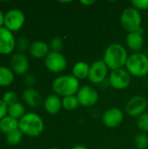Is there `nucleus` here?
<instances>
[{
	"label": "nucleus",
	"instance_id": "nucleus-1",
	"mask_svg": "<svg viewBox=\"0 0 148 149\" xmlns=\"http://www.w3.org/2000/svg\"><path fill=\"white\" fill-rule=\"evenodd\" d=\"M128 58L126 49L119 43H113L107 46L104 53V62L112 71L123 68Z\"/></svg>",
	"mask_w": 148,
	"mask_h": 149
},
{
	"label": "nucleus",
	"instance_id": "nucleus-2",
	"mask_svg": "<svg viewBox=\"0 0 148 149\" xmlns=\"http://www.w3.org/2000/svg\"><path fill=\"white\" fill-rule=\"evenodd\" d=\"M44 128L43 119L35 113H26L18 120V129L30 137L39 136Z\"/></svg>",
	"mask_w": 148,
	"mask_h": 149
},
{
	"label": "nucleus",
	"instance_id": "nucleus-3",
	"mask_svg": "<svg viewBox=\"0 0 148 149\" xmlns=\"http://www.w3.org/2000/svg\"><path fill=\"white\" fill-rule=\"evenodd\" d=\"M52 90L58 96L67 97L75 95L79 90V80L74 76L66 74L56 78L51 85Z\"/></svg>",
	"mask_w": 148,
	"mask_h": 149
},
{
	"label": "nucleus",
	"instance_id": "nucleus-4",
	"mask_svg": "<svg viewBox=\"0 0 148 149\" xmlns=\"http://www.w3.org/2000/svg\"><path fill=\"white\" fill-rule=\"evenodd\" d=\"M126 71L134 77H144L148 74V57L143 52H133L128 56Z\"/></svg>",
	"mask_w": 148,
	"mask_h": 149
},
{
	"label": "nucleus",
	"instance_id": "nucleus-5",
	"mask_svg": "<svg viewBox=\"0 0 148 149\" xmlns=\"http://www.w3.org/2000/svg\"><path fill=\"white\" fill-rule=\"evenodd\" d=\"M142 17L140 10L133 7H128L125 9L120 16L121 26L129 32L138 31L141 29Z\"/></svg>",
	"mask_w": 148,
	"mask_h": 149
},
{
	"label": "nucleus",
	"instance_id": "nucleus-6",
	"mask_svg": "<svg viewBox=\"0 0 148 149\" xmlns=\"http://www.w3.org/2000/svg\"><path fill=\"white\" fill-rule=\"evenodd\" d=\"M25 23V15L19 9H11L9 10L4 14V24L3 26L10 31L15 32L19 31Z\"/></svg>",
	"mask_w": 148,
	"mask_h": 149
},
{
	"label": "nucleus",
	"instance_id": "nucleus-7",
	"mask_svg": "<svg viewBox=\"0 0 148 149\" xmlns=\"http://www.w3.org/2000/svg\"><path fill=\"white\" fill-rule=\"evenodd\" d=\"M147 106V100L144 96L135 95L126 102L125 111L131 117H140L146 113Z\"/></svg>",
	"mask_w": 148,
	"mask_h": 149
},
{
	"label": "nucleus",
	"instance_id": "nucleus-8",
	"mask_svg": "<svg viewBox=\"0 0 148 149\" xmlns=\"http://www.w3.org/2000/svg\"><path fill=\"white\" fill-rule=\"evenodd\" d=\"M44 65L50 72L53 73H58L66 68L67 61L62 53L51 51L44 58Z\"/></svg>",
	"mask_w": 148,
	"mask_h": 149
},
{
	"label": "nucleus",
	"instance_id": "nucleus-9",
	"mask_svg": "<svg viewBox=\"0 0 148 149\" xmlns=\"http://www.w3.org/2000/svg\"><path fill=\"white\" fill-rule=\"evenodd\" d=\"M109 83L117 90L126 89L131 83V74L124 68L113 70L109 75Z\"/></svg>",
	"mask_w": 148,
	"mask_h": 149
},
{
	"label": "nucleus",
	"instance_id": "nucleus-10",
	"mask_svg": "<svg viewBox=\"0 0 148 149\" xmlns=\"http://www.w3.org/2000/svg\"><path fill=\"white\" fill-rule=\"evenodd\" d=\"M108 66L104 60H97L90 65L88 79L91 83L99 85L105 81L108 73Z\"/></svg>",
	"mask_w": 148,
	"mask_h": 149
},
{
	"label": "nucleus",
	"instance_id": "nucleus-11",
	"mask_svg": "<svg viewBox=\"0 0 148 149\" xmlns=\"http://www.w3.org/2000/svg\"><path fill=\"white\" fill-rule=\"evenodd\" d=\"M77 98L79 102V105L85 107H90L94 106L99 101V93L92 87L91 86H84L79 88Z\"/></svg>",
	"mask_w": 148,
	"mask_h": 149
},
{
	"label": "nucleus",
	"instance_id": "nucleus-12",
	"mask_svg": "<svg viewBox=\"0 0 148 149\" xmlns=\"http://www.w3.org/2000/svg\"><path fill=\"white\" fill-rule=\"evenodd\" d=\"M16 48V39L13 32L4 26L0 28V54L9 55Z\"/></svg>",
	"mask_w": 148,
	"mask_h": 149
},
{
	"label": "nucleus",
	"instance_id": "nucleus-13",
	"mask_svg": "<svg viewBox=\"0 0 148 149\" xmlns=\"http://www.w3.org/2000/svg\"><path fill=\"white\" fill-rule=\"evenodd\" d=\"M10 66L12 72L17 75H25L30 68L28 58L20 52L14 53L10 59Z\"/></svg>",
	"mask_w": 148,
	"mask_h": 149
},
{
	"label": "nucleus",
	"instance_id": "nucleus-14",
	"mask_svg": "<svg viewBox=\"0 0 148 149\" xmlns=\"http://www.w3.org/2000/svg\"><path fill=\"white\" fill-rule=\"evenodd\" d=\"M123 120V112L117 107H112L106 110L102 115L103 124L109 128H115L119 127L122 123Z\"/></svg>",
	"mask_w": 148,
	"mask_h": 149
},
{
	"label": "nucleus",
	"instance_id": "nucleus-15",
	"mask_svg": "<svg viewBox=\"0 0 148 149\" xmlns=\"http://www.w3.org/2000/svg\"><path fill=\"white\" fill-rule=\"evenodd\" d=\"M126 43L127 47L133 52H140L144 45L142 29L138 31L129 32L126 38Z\"/></svg>",
	"mask_w": 148,
	"mask_h": 149
},
{
	"label": "nucleus",
	"instance_id": "nucleus-16",
	"mask_svg": "<svg viewBox=\"0 0 148 149\" xmlns=\"http://www.w3.org/2000/svg\"><path fill=\"white\" fill-rule=\"evenodd\" d=\"M29 52L31 56L35 58H45L50 52V46L44 41L36 40L31 44Z\"/></svg>",
	"mask_w": 148,
	"mask_h": 149
},
{
	"label": "nucleus",
	"instance_id": "nucleus-17",
	"mask_svg": "<svg viewBox=\"0 0 148 149\" xmlns=\"http://www.w3.org/2000/svg\"><path fill=\"white\" fill-rule=\"evenodd\" d=\"M22 98L24 102L32 108H36L39 107L42 103V97L40 93L32 87L26 88L23 92Z\"/></svg>",
	"mask_w": 148,
	"mask_h": 149
},
{
	"label": "nucleus",
	"instance_id": "nucleus-18",
	"mask_svg": "<svg viewBox=\"0 0 148 149\" xmlns=\"http://www.w3.org/2000/svg\"><path fill=\"white\" fill-rule=\"evenodd\" d=\"M44 107L49 114H57L62 107V100L57 94H50L44 101Z\"/></svg>",
	"mask_w": 148,
	"mask_h": 149
},
{
	"label": "nucleus",
	"instance_id": "nucleus-19",
	"mask_svg": "<svg viewBox=\"0 0 148 149\" xmlns=\"http://www.w3.org/2000/svg\"><path fill=\"white\" fill-rule=\"evenodd\" d=\"M18 129V120L9 115L0 120V131L3 134H9Z\"/></svg>",
	"mask_w": 148,
	"mask_h": 149
},
{
	"label": "nucleus",
	"instance_id": "nucleus-20",
	"mask_svg": "<svg viewBox=\"0 0 148 149\" xmlns=\"http://www.w3.org/2000/svg\"><path fill=\"white\" fill-rule=\"evenodd\" d=\"M90 72V65L87 62L79 61L75 63L72 66V76H74L77 79H85L88 78Z\"/></svg>",
	"mask_w": 148,
	"mask_h": 149
},
{
	"label": "nucleus",
	"instance_id": "nucleus-21",
	"mask_svg": "<svg viewBox=\"0 0 148 149\" xmlns=\"http://www.w3.org/2000/svg\"><path fill=\"white\" fill-rule=\"evenodd\" d=\"M15 79V73L10 67L0 65V86L7 87L10 86Z\"/></svg>",
	"mask_w": 148,
	"mask_h": 149
},
{
	"label": "nucleus",
	"instance_id": "nucleus-22",
	"mask_svg": "<svg viewBox=\"0 0 148 149\" xmlns=\"http://www.w3.org/2000/svg\"><path fill=\"white\" fill-rule=\"evenodd\" d=\"M25 107L21 102H16L10 106H8V114L9 116L16 119L20 120L25 114Z\"/></svg>",
	"mask_w": 148,
	"mask_h": 149
},
{
	"label": "nucleus",
	"instance_id": "nucleus-23",
	"mask_svg": "<svg viewBox=\"0 0 148 149\" xmlns=\"http://www.w3.org/2000/svg\"><path fill=\"white\" fill-rule=\"evenodd\" d=\"M80 105L76 95L67 96L62 99V107L67 111L75 110Z\"/></svg>",
	"mask_w": 148,
	"mask_h": 149
},
{
	"label": "nucleus",
	"instance_id": "nucleus-24",
	"mask_svg": "<svg viewBox=\"0 0 148 149\" xmlns=\"http://www.w3.org/2000/svg\"><path fill=\"white\" fill-rule=\"evenodd\" d=\"M23 135V133L19 129H17L6 135V142L10 146H17L22 141Z\"/></svg>",
	"mask_w": 148,
	"mask_h": 149
},
{
	"label": "nucleus",
	"instance_id": "nucleus-25",
	"mask_svg": "<svg viewBox=\"0 0 148 149\" xmlns=\"http://www.w3.org/2000/svg\"><path fill=\"white\" fill-rule=\"evenodd\" d=\"M30 45V41L25 37H20L16 40V48L20 53H24V52L29 51Z\"/></svg>",
	"mask_w": 148,
	"mask_h": 149
},
{
	"label": "nucleus",
	"instance_id": "nucleus-26",
	"mask_svg": "<svg viewBox=\"0 0 148 149\" xmlns=\"http://www.w3.org/2000/svg\"><path fill=\"white\" fill-rule=\"evenodd\" d=\"M134 143L137 149H147L148 147V137L144 133H140L135 136Z\"/></svg>",
	"mask_w": 148,
	"mask_h": 149
},
{
	"label": "nucleus",
	"instance_id": "nucleus-27",
	"mask_svg": "<svg viewBox=\"0 0 148 149\" xmlns=\"http://www.w3.org/2000/svg\"><path fill=\"white\" fill-rule=\"evenodd\" d=\"M137 127L142 132H148V113H144L138 117Z\"/></svg>",
	"mask_w": 148,
	"mask_h": 149
},
{
	"label": "nucleus",
	"instance_id": "nucleus-28",
	"mask_svg": "<svg viewBox=\"0 0 148 149\" xmlns=\"http://www.w3.org/2000/svg\"><path fill=\"white\" fill-rule=\"evenodd\" d=\"M2 100L7 106H10V105L17 102V96L16 93H14L13 91H8L3 94Z\"/></svg>",
	"mask_w": 148,
	"mask_h": 149
},
{
	"label": "nucleus",
	"instance_id": "nucleus-29",
	"mask_svg": "<svg viewBox=\"0 0 148 149\" xmlns=\"http://www.w3.org/2000/svg\"><path fill=\"white\" fill-rule=\"evenodd\" d=\"M64 43H63V39L59 37H54L53 38L51 39L49 46L50 48L52 50V52H58L63 48Z\"/></svg>",
	"mask_w": 148,
	"mask_h": 149
},
{
	"label": "nucleus",
	"instance_id": "nucleus-30",
	"mask_svg": "<svg viewBox=\"0 0 148 149\" xmlns=\"http://www.w3.org/2000/svg\"><path fill=\"white\" fill-rule=\"evenodd\" d=\"M131 3L133 8L138 10H145L148 9V0H133Z\"/></svg>",
	"mask_w": 148,
	"mask_h": 149
},
{
	"label": "nucleus",
	"instance_id": "nucleus-31",
	"mask_svg": "<svg viewBox=\"0 0 148 149\" xmlns=\"http://www.w3.org/2000/svg\"><path fill=\"white\" fill-rule=\"evenodd\" d=\"M8 114V106L3 102L2 98H0V120L7 116Z\"/></svg>",
	"mask_w": 148,
	"mask_h": 149
},
{
	"label": "nucleus",
	"instance_id": "nucleus-32",
	"mask_svg": "<svg viewBox=\"0 0 148 149\" xmlns=\"http://www.w3.org/2000/svg\"><path fill=\"white\" fill-rule=\"evenodd\" d=\"M24 82L28 85V86H33L36 82V79L34 77V75L32 74H27L24 78Z\"/></svg>",
	"mask_w": 148,
	"mask_h": 149
},
{
	"label": "nucleus",
	"instance_id": "nucleus-33",
	"mask_svg": "<svg viewBox=\"0 0 148 149\" xmlns=\"http://www.w3.org/2000/svg\"><path fill=\"white\" fill-rule=\"evenodd\" d=\"M95 3V0H81L80 3L84 4V5H91Z\"/></svg>",
	"mask_w": 148,
	"mask_h": 149
},
{
	"label": "nucleus",
	"instance_id": "nucleus-34",
	"mask_svg": "<svg viewBox=\"0 0 148 149\" xmlns=\"http://www.w3.org/2000/svg\"><path fill=\"white\" fill-rule=\"evenodd\" d=\"M4 24V13L0 10V28L3 26Z\"/></svg>",
	"mask_w": 148,
	"mask_h": 149
},
{
	"label": "nucleus",
	"instance_id": "nucleus-35",
	"mask_svg": "<svg viewBox=\"0 0 148 149\" xmlns=\"http://www.w3.org/2000/svg\"><path fill=\"white\" fill-rule=\"evenodd\" d=\"M71 149H88L86 147H85V146H83V145H77V146H75V147H73Z\"/></svg>",
	"mask_w": 148,
	"mask_h": 149
},
{
	"label": "nucleus",
	"instance_id": "nucleus-36",
	"mask_svg": "<svg viewBox=\"0 0 148 149\" xmlns=\"http://www.w3.org/2000/svg\"><path fill=\"white\" fill-rule=\"evenodd\" d=\"M72 1H61V3H71Z\"/></svg>",
	"mask_w": 148,
	"mask_h": 149
},
{
	"label": "nucleus",
	"instance_id": "nucleus-37",
	"mask_svg": "<svg viewBox=\"0 0 148 149\" xmlns=\"http://www.w3.org/2000/svg\"><path fill=\"white\" fill-rule=\"evenodd\" d=\"M48 149H59V148H48Z\"/></svg>",
	"mask_w": 148,
	"mask_h": 149
},
{
	"label": "nucleus",
	"instance_id": "nucleus-38",
	"mask_svg": "<svg viewBox=\"0 0 148 149\" xmlns=\"http://www.w3.org/2000/svg\"><path fill=\"white\" fill-rule=\"evenodd\" d=\"M147 107H148V106H147Z\"/></svg>",
	"mask_w": 148,
	"mask_h": 149
}]
</instances>
